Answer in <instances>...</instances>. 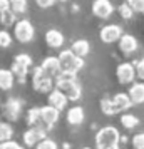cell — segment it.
I'll return each instance as SVG.
<instances>
[{"mask_svg": "<svg viewBox=\"0 0 144 149\" xmlns=\"http://www.w3.org/2000/svg\"><path fill=\"white\" fill-rule=\"evenodd\" d=\"M132 146L134 149H144V132H139L132 137Z\"/></svg>", "mask_w": 144, "mask_h": 149, "instance_id": "32", "label": "cell"}, {"mask_svg": "<svg viewBox=\"0 0 144 149\" xmlns=\"http://www.w3.org/2000/svg\"><path fill=\"white\" fill-rule=\"evenodd\" d=\"M114 12V7L109 0H94L92 3V14L99 19H109Z\"/></svg>", "mask_w": 144, "mask_h": 149, "instance_id": "10", "label": "cell"}, {"mask_svg": "<svg viewBox=\"0 0 144 149\" xmlns=\"http://www.w3.org/2000/svg\"><path fill=\"white\" fill-rule=\"evenodd\" d=\"M112 104H114V107H116L117 112H121V111H126V109H129L132 106V101H131L129 94H124V92H119L112 97Z\"/></svg>", "mask_w": 144, "mask_h": 149, "instance_id": "17", "label": "cell"}, {"mask_svg": "<svg viewBox=\"0 0 144 149\" xmlns=\"http://www.w3.org/2000/svg\"><path fill=\"white\" fill-rule=\"evenodd\" d=\"M35 149H57V144H55V141H52V139L44 137V139L35 146Z\"/></svg>", "mask_w": 144, "mask_h": 149, "instance_id": "29", "label": "cell"}, {"mask_svg": "<svg viewBox=\"0 0 144 149\" xmlns=\"http://www.w3.org/2000/svg\"><path fill=\"white\" fill-rule=\"evenodd\" d=\"M10 44H12V35L8 34L7 30H0V47L7 49L10 47Z\"/></svg>", "mask_w": 144, "mask_h": 149, "instance_id": "28", "label": "cell"}, {"mask_svg": "<svg viewBox=\"0 0 144 149\" xmlns=\"http://www.w3.org/2000/svg\"><path fill=\"white\" fill-rule=\"evenodd\" d=\"M119 14H121V17H122V19L129 20L131 17L134 15V10H132V8H131L129 5H127V2H126V3H122V5L119 7Z\"/></svg>", "mask_w": 144, "mask_h": 149, "instance_id": "30", "label": "cell"}, {"mask_svg": "<svg viewBox=\"0 0 144 149\" xmlns=\"http://www.w3.org/2000/svg\"><path fill=\"white\" fill-rule=\"evenodd\" d=\"M15 12L12 10V8H8V10H5V12H2L0 14V22L5 25V27H8V25H12V24H17L15 22Z\"/></svg>", "mask_w": 144, "mask_h": 149, "instance_id": "24", "label": "cell"}, {"mask_svg": "<svg viewBox=\"0 0 144 149\" xmlns=\"http://www.w3.org/2000/svg\"><path fill=\"white\" fill-rule=\"evenodd\" d=\"M119 49L122 50L124 54H132V52H136L137 50V40H136V37H132V35H124L119 39Z\"/></svg>", "mask_w": 144, "mask_h": 149, "instance_id": "15", "label": "cell"}, {"mask_svg": "<svg viewBox=\"0 0 144 149\" xmlns=\"http://www.w3.org/2000/svg\"><path fill=\"white\" fill-rule=\"evenodd\" d=\"M0 149H24V148L19 142H15L14 139H8L5 142H0Z\"/></svg>", "mask_w": 144, "mask_h": 149, "instance_id": "33", "label": "cell"}, {"mask_svg": "<svg viewBox=\"0 0 144 149\" xmlns=\"http://www.w3.org/2000/svg\"><path fill=\"white\" fill-rule=\"evenodd\" d=\"M84 117H86V114L81 106H74L67 111V122L70 126H81L84 122Z\"/></svg>", "mask_w": 144, "mask_h": 149, "instance_id": "16", "label": "cell"}, {"mask_svg": "<svg viewBox=\"0 0 144 149\" xmlns=\"http://www.w3.org/2000/svg\"><path fill=\"white\" fill-rule=\"evenodd\" d=\"M70 50H72V52H74L76 55H79V57H86V55L89 54L90 45H89V42H87V40H84V39H79V40H76L74 44H72Z\"/></svg>", "mask_w": 144, "mask_h": 149, "instance_id": "20", "label": "cell"}, {"mask_svg": "<svg viewBox=\"0 0 144 149\" xmlns=\"http://www.w3.org/2000/svg\"><path fill=\"white\" fill-rule=\"evenodd\" d=\"M64 35H62L61 30H57V29H50L45 32V44H47L49 47L52 49H59L64 45Z\"/></svg>", "mask_w": 144, "mask_h": 149, "instance_id": "14", "label": "cell"}, {"mask_svg": "<svg viewBox=\"0 0 144 149\" xmlns=\"http://www.w3.org/2000/svg\"><path fill=\"white\" fill-rule=\"evenodd\" d=\"M127 5H129L134 12H139V14L144 12V0H127Z\"/></svg>", "mask_w": 144, "mask_h": 149, "instance_id": "31", "label": "cell"}, {"mask_svg": "<svg viewBox=\"0 0 144 149\" xmlns=\"http://www.w3.org/2000/svg\"><path fill=\"white\" fill-rule=\"evenodd\" d=\"M121 37H122V29L119 27V25L109 24V25H106V27L101 29V40L104 44H114Z\"/></svg>", "mask_w": 144, "mask_h": 149, "instance_id": "7", "label": "cell"}, {"mask_svg": "<svg viewBox=\"0 0 144 149\" xmlns=\"http://www.w3.org/2000/svg\"><path fill=\"white\" fill-rule=\"evenodd\" d=\"M67 101H69V99L65 97V94H64L62 91H59V89H54V91H50V92H49V106L55 107L57 111L65 109Z\"/></svg>", "mask_w": 144, "mask_h": 149, "instance_id": "12", "label": "cell"}, {"mask_svg": "<svg viewBox=\"0 0 144 149\" xmlns=\"http://www.w3.org/2000/svg\"><path fill=\"white\" fill-rule=\"evenodd\" d=\"M10 8V0H0V14Z\"/></svg>", "mask_w": 144, "mask_h": 149, "instance_id": "37", "label": "cell"}, {"mask_svg": "<svg viewBox=\"0 0 144 149\" xmlns=\"http://www.w3.org/2000/svg\"><path fill=\"white\" fill-rule=\"evenodd\" d=\"M27 124L30 127H34V126H39V122H40V109L39 107H32L29 109L27 112Z\"/></svg>", "mask_w": 144, "mask_h": 149, "instance_id": "21", "label": "cell"}, {"mask_svg": "<svg viewBox=\"0 0 144 149\" xmlns=\"http://www.w3.org/2000/svg\"><path fill=\"white\" fill-rule=\"evenodd\" d=\"M15 61L17 62H22V64H25V65H32V57L30 55H27V54H19L17 57H15Z\"/></svg>", "mask_w": 144, "mask_h": 149, "instance_id": "35", "label": "cell"}, {"mask_svg": "<svg viewBox=\"0 0 144 149\" xmlns=\"http://www.w3.org/2000/svg\"><path fill=\"white\" fill-rule=\"evenodd\" d=\"M45 131L47 129L42 127V126H34V127L27 129L25 132H24V142H25V146L27 148H34V146H37L39 142L45 137Z\"/></svg>", "mask_w": 144, "mask_h": 149, "instance_id": "6", "label": "cell"}, {"mask_svg": "<svg viewBox=\"0 0 144 149\" xmlns=\"http://www.w3.org/2000/svg\"><path fill=\"white\" fill-rule=\"evenodd\" d=\"M97 149H119V131L114 126H106L96 134Z\"/></svg>", "mask_w": 144, "mask_h": 149, "instance_id": "2", "label": "cell"}, {"mask_svg": "<svg viewBox=\"0 0 144 149\" xmlns=\"http://www.w3.org/2000/svg\"><path fill=\"white\" fill-rule=\"evenodd\" d=\"M59 62H61V72H64V74H77L84 67L82 57L76 55L70 49L62 50L59 54Z\"/></svg>", "mask_w": 144, "mask_h": 149, "instance_id": "3", "label": "cell"}, {"mask_svg": "<svg viewBox=\"0 0 144 149\" xmlns=\"http://www.w3.org/2000/svg\"><path fill=\"white\" fill-rule=\"evenodd\" d=\"M134 67H136V77H139L141 81H144V59L137 61Z\"/></svg>", "mask_w": 144, "mask_h": 149, "instance_id": "34", "label": "cell"}, {"mask_svg": "<svg viewBox=\"0 0 144 149\" xmlns=\"http://www.w3.org/2000/svg\"><path fill=\"white\" fill-rule=\"evenodd\" d=\"M12 72H14V75L24 77V75H27V72H29V65L22 64V62L14 61V65H12Z\"/></svg>", "mask_w": 144, "mask_h": 149, "instance_id": "27", "label": "cell"}, {"mask_svg": "<svg viewBox=\"0 0 144 149\" xmlns=\"http://www.w3.org/2000/svg\"><path fill=\"white\" fill-rule=\"evenodd\" d=\"M121 124L126 129H134L139 124V119L132 114H124V116H121Z\"/></svg>", "mask_w": 144, "mask_h": 149, "instance_id": "23", "label": "cell"}, {"mask_svg": "<svg viewBox=\"0 0 144 149\" xmlns=\"http://www.w3.org/2000/svg\"><path fill=\"white\" fill-rule=\"evenodd\" d=\"M14 35H15V39H17L19 42H22V44H27V42H30L32 39H34L35 29H34V25H32L30 22L24 19V20H19L17 24H15Z\"/></svg>", "mask_w": 144, "mask_h": 149, "instance_id": "4", "label": "cell"}, {"mask_svg": "<svg viewBox=\"0 0 144 149\" xmlns=\"http://www.w3.org/2000/svg\"><path fill=\"white\" fill-rule=\"evenodd\" d=\"M57 0H35V3L39 5L40 8H49V7H52Z\"/></svg>", "mask_w": 144, "mask_h": 149, "instance_id": "36", "label": "cell"}, {"mask_svg": "<svg viewBox=\"0 0 144 149\" xmlns=\"http://www.w3.org/2000/svg\"><path fill=\"white\" fill-rule=\"evenodd\" d=\"M14 86V72L8 69H0V89L8 91Z\"/></svg>", "mask_w": 144, "mask_h": 149, "instance_id": "19", "label": "cell"}, {"mask_svg": "<svg viewBox=\"0 0 144 149\" xmlns=\"http://www.w3.org/2000/svg\"><path fill=\"white\" fill-rule=\"evenodd\" d=\"M101 111H102L106 116L117 114L116 107H114V104H112V99H102V101H101Z\"/></svg>", "mask_w": 144, "mask_h": 149, "instance_id": "25", "label": "cell"}, {"mask_svg": "<svg viewBox=\"0 0 144 149\" xmlns=\"http://www.w3.org/2000/svg\"><path fill=\"white\" fill-rule=\"evenodd\" d=\"M32 86L37 92H50L52 91V77L45 74L40 67H35L34 77H32Z\"/></svg>", "mask_w": 144, "mask_h": 149, "instance_id": "5", "label": "cell"}, {"mask_svg": "<svg viewBox=\"0 0 144 149\" xmlns=\"http://www.w3.org/2000/svg\"><path fill=\"white\" fill-rule=\"evenodd\" d=\"M40 69L47 75H50V77L61 74V62H59V57H45L44 62H42Z\"/></svg>", "mask_w": 144, "mask_h": 149, "instance_id": "13", "label": "cell"}, {"mask_svg": "<svg viewBox=\"0 0 144 149\" xmlns=\"http://www.w3.org/2000/svg\"><path fill=\"white\" fill-rule=\"evenodd\" d=\"M57 89L65 94V97L69 101H77L81 97V94H82L81 86L76 81V74H64V72H61V75L57 77Z\"/></svg>", "mask_w": 144, "mask_h": 149, "instance_id": "1", "label": "cell"}, {"mask_svg": "<svg viewBox=\"0 0 144 149\" xmlns=\"http://www.w3.org/2000/svg\"><path fill=\"white\" fill-rule=\"evenodd\" d=\"M116 75H117V81L121 84H131L136 77V67L129 64V62H124L121 64L116 70Z\"/></svg>", "mask_w": 144, "mask_h": 149, "instance_id": "9", "label": "cell"}, {"mask_svg": "<svg viewBox=\"0 0 144 149\" xmlns=\"http://www.w3.org/2000/svg\"><path fill=\"white\" fill-rule=\"evenodd\" d=\"M59 112L61 111H57L55 107L52 106H45V107H40V124L42 127H52L55 122L59 121Z\"/></svg>", "mask_w": 144, "mask_h": 149, "instance_id": "8", "label": "cell"}, {"mask_svg": "<svg viewBox=\"0 0 144 149\" xmlns=\"http://www.w3.org/2000/svg\"><path fill=\"white\" fill-rule=\"evenodd\" d=\"M22 112V102L19 99H8L3 104V114L8 121H17Z\"/></svg>", "mask_w": 144, "mask_h": 149, "instance_id": "11", "label": "cell"}, {"mask_svg": "<svg viewBox=\"0 0 144 149\" xmlns=\"http://www.w3.org/2000/svg\"><path fill=\"white\" fill-rule=\"evenodd\" d=\"M10 8L15 14H24L27 10V0H10Z\"/></svg>", "mask_w": 144, "mask_h": 149, "instance_id": "26", "label": "cell"}, {"mask_svg": "<svg viewBox=\"0 0 144 149\" xmlns=\"http://www.w3.org/2000/svg\"><path fill=\"white\" fill-rule=\"evenodd\" d=\"M129 97L132 104H143L144 102V84H132V87L129 89Z\"/></svg>", "mask_w": 144, "mask_h": 149, "instance_id": "18", "label": "cell"}, {"mask_svg": "<svg viewBox=\"0 0 144 149\" xmlns=\"http://www.w3.org/2000/svg\"><path fill=\"white\" fill-rule=\"evenodd\" d=\"M14 136V129L8 122H0V142H5L8 139H12Z\"/></svg>", "mask_w": 144, "mask_h": 149, "instance_id": "22", "label": "cell"}, {"mask_svg": "<svg viewBox=\"0 0 144 149\" xmlns=\"http://www.w3.org/2000/svg\"><path fill=\"white\" fill-rule=\"evenodd\" d=\"M81 149H90V148H81Z\"/></svg>", "mask_w": 144, "mask_h": 149, "instance_id": "38", "label": "cell"}]
</instances>
